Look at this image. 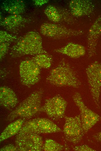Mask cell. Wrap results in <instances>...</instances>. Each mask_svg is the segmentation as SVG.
Listing matches in <instances>:
<instances>
[{
    "label": "cell",
    "instance_id": "1",
    "mask_svg": "<svg viewBox=\"0 0 101 151\" xmlns=\"http://www.w3.org/2000/svg\"><path fill=\"white\" fill-rule=\"evenodd\" d=\"M42 53H48L43 48L42 37L37 32L31 31L24 35L12 47L10 55L16 57Z\"/></svg>",
    "mask_w": 101,
    "mask_h": 151
},
{
    "label": "cell",
    "instance_id": "2",
    "mask_svg": "<svg viewBox=\"0 0 101 151\" xmlns=\"http://www.w3.org/2000/svg\"><path fill=\"white\" fill-rule=\"evenodd\" d=\"M46 80L51 85L57 87L78 88L81 85L75 71L64 59L50 71Z\"/></svg>",
    "mask_w": 101,
    "mask_h": 151
},
{
    "label": "cell",
    "instance_id": "3",
    "mask_svg": "<svg viewBox=\"0 0 101 151\" xmlns=\"http://www.w3.org/2000/svg\"><path fill=\"white\" fill-rule=\"evenodd\" d=\"M43 93L41 89L33 91L9 114L6 120L11 121L18 117L29 118L35 115L40 111Z\"/></svg>",
    "mask_w": 101,
    "mask_h": 151
},
{
    "label": "cell",
    "instance_id": "4",
    "mask_svg": "<svg viewBox=\"0 0 101 151\" xmlns=\"http://www.w3.org/2000/svg\"><path fill=\"white\" fill-rule=\"evenodd\" d=\"M61 132V129L51 120L46 118H39L24 123L18 134L31 132L39 134Z\"/></svg>",
    "mask_w": 101,
    "mask_h": 151
},
{
    "label": "cell",
    "instance_id": "5",
    "mask_svg": "<svg viewBox=\"0 0 101 151\" xmlns=\"http://www.w3.org/2000/svg\"><path fill=\"white\" fill-rule=\"evenodd\" d=\"M88 83L93 101L99 107L101 89V62L96 61L90 64L86 70Z\"/></svg>",
    "mask_w": 101,
    "mask_h": 151
},
{
    "label": "cell",
    "instance_id": "6",
    "mask_svg": "<svg viewBox=\"0 0 101 151\" xmlns=\"http://www.w3.org/2000/svg\"><path fill=\"white\" fill-rule=\"evenodd\" d=\"M72 98L79 109L84 132L86 134L99 121L100 116L85 105L79 92H75Z\"/></svg>",
    "mask_w": 101,
    "mask_h": 151
},
{
    "label": "cell",
    "instance_id": "7",
    "mask_svg": "<svg viewBox=\"0 0 101 151\" xmlns=\"http://www.w3.org/2000/svg\"><path fill=\"white\" fill-rule=\"evenodd\" d=\"M40 32L46 37L56 39L82 35L84 31L68 28L55 24L45 23L40 26Z\"/></svg>",
    "mask_w": 101,
    "mask_h": 151
},
{
    "label": "cell",
    "instance_id": "8",
    "mask_svg": "<svg viewBox=\"0 0 101 151\" xmlns=\"http://www.w3.org/2000/svg\"><path fill=\"white\" fill-rule=\"evenodd\" d=\"M63 132L66 139L76 144L82 139L84 135L80 114L74 117L66 116Z\"/></svg>",
    "mask_w": 101,
    "mask_h": 151
},
{
    "label": "cell",
    "instance_id": "9",
    "mask_svg": "<svg viewBox=\"0 0 101 151\" xmlns=\"http://www.w3.org/2000/svg\"><path fill=\"white\" fill-rule=\"evenodd\" d=\"M40 68L32 60L21 62L19 65V73L22 84L30 87L39 82L41 78Z\"/></svg>",
    "mask_w": 101,
    "mask_h": 151
},
{
    "label": "cell",
    "instance_id": "10",
    "mask_svg": "<svg viewBox=\"0 0 101 151\" xmlns=\"http://www.w3.org/2000/svg\"><path fill=\"white\" fill-rule=\"evenodd\" d=\"M19 151H41L43 150L42 137L34 133L18 134L15 140Z\"/></svg>",
    "mask_w": 101,
    "mask_h": 151
},
{
    "label": "cell",
    "instance_id": "11",
    "mask_svg": "<svg viewBox=\"0 0 101 151\" xmlns=\"http://www.w3.org/2000/svg\"><path fill=\"white\" fill-rule=\"evenodd\" d=\"M67 104L63 98L57 95L46 100L40 111L45 112L51 118H60L64 116Z\"/></svg>",
    "mask_w": 101,
    "mask_h": 151
},
{
    "label": "cell",
    "instance_id": "12",
    "mask_svg": "<svg viewBox=\"0 0 101 151\" xmlns=\"http://www.w3.org/2000/svg\"><path fill=\"white\" fill-rule=\"evenodd\" d=\"M101 34V16L98 17L89 28L87 37L88 57L96 54L98 39Z\"/></svg>",
    "mask_w": 101,
    "mask_h": 151
},
{
    "label": "cell",
    "instance_id": "13",
    "mask_svg": "<svg viewBox=\"0 0 101 151\" xmlns=\"http://www.w3.org/2000/svg\"><path fill=\"white\" fill-rule=\"evenodd\" d=\"M69 5L71 14L75 17L91 15L93 12L95 8L92 2L87 0H71Z\"/></svg>",
    "mask_w": 101,
    "mask_h": 151
},
{
    "label": "cell",
    "instance_id": "14",
    "mask_svg": "<svg viewBox=\"0 0 101 151\" xmlns=\"http://www.w3.org/2000/svg\"><path fill=\"white\" fill-rule=\"evenodd\" d=\"M18 103L17 97L11 89L6 86L0 87L1 105L8 109H11L14 108Z\"/></svg>",
    "mask_w": 101,
    "mask_h": 151
},
{
    "label": "cell",
    "instance_id": "15",
    "mask_svg": "<svg viewBox=\"0 0 101 151\" xmlns=\"http://www.w3.org/2000/svg\"><path fill=\"white\" fill-rule=\"evenodd\" d=\"M54 51L73 58L82 57L86 53V49L84 46L72 42L68 43L61 48L55 49Z\"/></svg>",
    "mask_w": 101,
    "mask_h": 151
},
{
    "label": "cell",
    "instance_id": "16",
    "mask_svg": "<svg viewBox=\"0 0 101 151\" xmlns=\"http://www.w3.org/2000/svg\"><path fill=\"white\" fill-rule=\"evenodd\" d=\"M24 119H18L8 125L1 134L0 142L17 134L24 123Z\"/></svg>",
    "mask_w": 101,
    "mask_h": 151
},
{
    "label": "cell",
    "instance_id": "17",
    "mask_svg": "<svg viewBox=\"0 0 101 151\" xmlns=\"http://www.w3.org/2000/svg\"><path fill=\"white\" fill-rule=\"evenodd\" d=\"M1 7L3 10L12 15H20L25 12L26 9L25 4L20 0L5 1Z\"/></svg>",
    "mask_w": 101,
    "mask_h": 151
},
{
    "label": "cell",
    "instance_id": "18",
    "mask_svg": "<svg viewBox=\"0 0 101 151\" xmlns=\"http://www.w3.org/2000/svg\"><path fill=\"white\" fill-rule=\"evenodd\" d=\"M24 19L19 15H12L5 18L1 22V25L8 29H13L19 26Z\"/></svg>",
    "mask_w": 101,
    "mask_h": 151
},
{
    "label": "cell",
    "instance_id": "19",
    "mask_svg": "<svg viewBox=\"0 0 101 151\" xmlns=\"http://www.w3.org/2000/svg\"><path fill=\"white\" fill-rule=\"evenodd\" d=\"M52 59L48 53H42L36 55L32 60L40 68L48 69L51 66Z\"/></svg>",
    "mask_w": 101,
    "mask_h": 151
},
{
    "label": "cell",
    "instance_id": "20",
    "mask_svg": "<svg viewBox=\"0 0 101 151\" xmlns=\"http://www.w3.org/2000/svg\"><path fill=\"white\" fill-rule=\"evenodd\" d=\"M44 12L48 18L53 22H58L62 19L59 10L53 5L47 6L44 10Z\"/></svg>",
    "mask_w": 101,
    "mask_h": 151
},
{
    "label": "cell",
    "instance_id": "21",
    "mask_svg": "<svg viewBox=\"0 0 101 151\" xmlns=\"http://www.w3.org/2000/svg\"><path fill=\"white\" fill-rule=\"evenodd\" d=\"M64 149L62 145L51 139H46L43 147V150L45 151H60Z\"/></svg>",
    "mask_w": 101,
    "mask_h": 151
},
{
    "label": "cell",
    "instance_id": "22",
    "mask_svg": "<svg viewBox=\"0 0 101 151\" xmlns=\"http://www.w3.org/2000/svg\"><path fill=\"white\" fill-rule=\"evenodd\" d=\"M18 40L16 36L10 34L6 31L1 30L0 31V43H11Z\"/></svg>",
    "mask_w": 101,
    "mask_h": 151
},
{
    "label": "cell",
    "instance_id": "23",
    "mask_svg": "<svg viewBox=\"0 0 101 151\" xmlns=\"http://www.w3.org/2000/svg\"><path fill=\"white\" fill-rule=\"evenodd\" d=\"M10 43H0V58L1 60L6 54L9 48Z\"/></svg>",
    "mask_w": 101,
    "mask_h": 151
},
{
    "label": "cell",
    "instance_id": "24",
    "mask_svg": "<svg viewBox=\"0 0 101 151\" xmlns=\"http://www.w3.org/2000/svg\"><path fill=\"white\" fill-rule=\"evenodd\" d=\"M73 150L75 151H94L95 150L86 145L76 146L74 147Z\"/></svg>",
    "mask_w": 101,
    "mask_h": 151
},
{
    "label": "cell",
    "instance_id": "25",
    "mask_svg": "<svg viewBox=\"0 0 101 151\" xmlns=\"http://www.w3.org/2000/svg\"><path fill=\"white\" fill-rule=\"evenodd\" d=\"M0 151H17L19 150L15 145L13 144H8L5 145L0 149Z\"/></svg>",
    "mask_w": 101,
    "mask_h": 151
},
{
    "label": "cell",
    "instance_id": "26",
    "mask_svg": "<svg viewBox=\"0 0 101 151\" xmlns=\"http://www.w3.org/2000/svg\"><path fill=\"white\" fill-rule=\"evenodd\" d=\"M48 2V0H37L35 1V4L36 5L41 6Z\"/></svg>",
    "mask_w": 101,
    "mask_h": 151
},
{
    "label": "cell",
    "instance_id": "27",
    "mask_svg": "<svg viewBox=\"0 0 101 151\" xmlns=\"http://www.w3.org/2000/svg\"><path fill=\"white\" fill-rule=\"evenodd\" d=\"M93 137L97 141L101 142V131L95 134Z\"/></svg>",
    "mask_w": 101,
    "mask_h": 151
}]
</instances>
